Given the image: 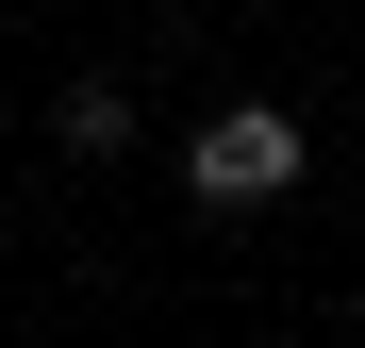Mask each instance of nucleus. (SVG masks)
<instances>
[{
	"instance_id": "1",
	"label": "nucleus",
	"mask_w": 365,
	"mask_h": 348,
	"mask_svg": "<svg viewBox=\"0 0 365 348\" xmlns=\"http://www.w3.org/2000/svg\"><path fill=\"white\" fill-rule=\"evenodd\" d=\"M299 166H316V149H299L282 100H216L200 133H182V199H200V216H282Z\"/></svg>"
},
{
	"instance_id": "2",
	"label": "nucleus",
	"mask_w": 365,
	"mask_h": 348,
	"mask_svg": "<svg viewBox=\"0 0 365 348\" xmlns=\"http://www.w3.org/2000/svg\"><path fill=\"white\" fill-rule=\"evenodd\" d=\"M50 149H83V166H100V149H133V83H116V67H83L67 100H50Z\"/></svg>"
}]
</instances>
